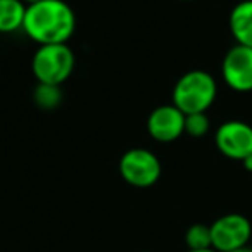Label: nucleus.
<instances>
[{"instance_id": "nucleus-1", "label": "nucleus", "mask_w": 252, "mask_h": 252, "mask_svg": "<svg viewBox=\"0 0 252 252\" xmlns=\"http://www.w3.org/2000/svg\"><path fill=\"white\" fill-rule=\"evenodd\" d=\"M76 28V16L64 0H40L26 7L23 32L38 45L67 43Z\"/></svg>"}, {"instance_id": "nucleus-2", "label": "nucleus", "mask_w": 252, "mask_h": 252, "mask_svg": "<svg viewBox=\"0 0 252 252\" xmlns=\"http://www.w3.org/2000/svg\"><path fill=\"white\" fill-rule=\"evenodd\" d=\"M218 85L213 74L202 69H193L185 73L173 88V104L183 114L207 112V109L216 100Z\"/></svg>"}, {"instance_id": "nucleus-3", "label": "nucleus", "mask_w": 252, "mask_h": 252, "mask_svg": "<svg viewBox=\"0 0 252 252\" xmlns=\"http://www.w3.org/2000/svg\"><path fill=\"white\" fill-rule=\"evenodd\" d=\"M74 54L67 43L40 45L32 61V69L38 83L63 85L74 71Z\"/></svg>"}, {"instance_id": "nucleus-4", "label": "nucleus", "mask_w": 252, "mask_h": 252, "mask_svg": "<svg viewBox=\"0 0 252 252\" xmlns=\"http://www.w3.org/2000/svg\"><path fill=\"white\" fill-rule=\"evenodd\" d=\"M161 161L149 149H130L119 159V175L128 185L149 189L161 178Z\"/></svg>"}, {"instance_id": "nucleus-5", "label": "nucleus", "mask_w": 252, "mask_h": 252, "mask_svg": "<svg viewBox=\"0 0 252 252\" xmlns=\"http://www.w3.org/2000/svg\"><path fill=\"white\" fill-rule=\"evenodd\" d=\"M252 237V224L244 214L228 213L211 224L213 249L218 252H231L247 247Z\"/></svg>"}, {"instance_id": "nucleus-6", "label": "nucleus", "mask_w": 252, "mask_h": 252, "mask_svg": "<svg viewBox=\"0 0 252 252\" xmlns=\"http://www.w3.org/2000/svg\"><path fill=\"white\" fill-rule=\"evenodd\" d=\"M214 142L218 151L228 159L244 161L252 156V126L238 119L224 121L216 130Z\"/></svg>"}, {"instance_id": "nucleus-7", "label": "nucleus", "mask_w": 252, "mask_h": 252, "mask_svg": "<svg viewBox=\"0 0 252 252\" xmlns=\"http://www.w3.org/2000/svg\"><path fill=\"white\" fill-rule=\"evenodd\" d=\"M223 80L235 92L252 90V49L235 45L226 52L221 64Z\"/></svg>"}, {"instance_id": "nucleus-8", "label": "nucleus", "mask_w": 252, "mask_h": 252, "mask_svg": "<svg viewBox=\"0 0 252 252\" xmlns=\"http://www.w3.org/2000/svg\"><path fill=\"white\" fill-rule=\"evenodd\" d=\"M147 130L161 144L175 142L185 133V114L175 104L159 105L149 114Z\"/></svg>"}, {"instance_id": "nucleus-9", "label": "nucleus", "mask_w": 252, "mask_h": 252, "mask_svg": "<svg viewBox=\"0 0 252 252\" xmlns=\"http://www.w3.org/2000/svg\"><path fill=\"white\" fill-rule=\"evenodd\" d=\"M230 32L237 45L252 49V0H242L230 12Z\"/></svg>"}, {"instance_id": "nucleus-10", "label": "nucleus", "mask_w": 252, "mask_h": 252, "mask_svg": "<svg viewBox=\"0 0 252 252\" xmlns=\"http://www.w3.org/2000/svg\"><path fill=\"white\" fill-rule=\"evenodd\" d=\"M26 7L23 0H0V33H14L23 30Z\"/></svg>"}, {"instance_id": "nucleus-11", "label": "nucleus", "mask_w": 252, "mask_h": 252, "mask_svg": "<svg viewBox=\"0 0 252 252\" xmlns=\"http://www.w3.org/2000/svg\"><path fill=\"white\" fill-rule=\"evenodd\" d=\"M33 100L43 111H54L63 102V92L59 85L38 83L33 90Z\"/></svg>"}, {"instance_id": "nucleus-12", "label": "nucleus", "mask_w": 252, "mask_h": 252, "mask_svg": "<svg viewBox=\"0 0 252 252\" xmlns=\"http://www.w3.org/2000/svg\"><path fill=\"white\" fill-rule=\"evenodd\" d=\"M185 244L189 251H202V249L213 247V238H211V224L195 223L187 230Z\"/></svg>"}, {"instance_id": "nucleus-13", "label": "nucleus", "mask_w": 252, "mask_h": 252, "mask_svg": "<svg viewBox=\"0 0 252 252\" xmlns=\"http://www.w3.org/2000/svg\"><path fill=\"white\" fill-rule=\"evenodd\" d=\"M211 128L209 118L206 112H193V114H185V133L193 138H200L207 135Z\"/></svg>"}, {"instance_id": "nucleus-14", "label": "nucleus", "mask_w": 252, "mask_h": 252, "mask_svg": "<svg viewBox=\"0 0 252 252\" xmlns=\"http://www.w3.org/2000/svg\"><path fill=\"white\" fill-rule=\"evenodd\" d=\"M242 164H244V168L247 169V171H252V156L245 158L244 161H242Z\"/></svg>"}, {"instance_id": "nucleus-15", "label": "nucleus", "mask_w": 252, "mask_h": 252, "mask_svg": "<svg viewBox=\"0 0 252 252\" xmlns=\"http://www.w3.org/2000/svg\"><path fill=\"white\" fill-rule=\"evenodd\" d=\"M231 252H252V247H242V249H237V251H231Z\"/></svg>"}, {"instance_id": "nucleus-16", "label": "nucleus", "mask_w": 252, "mask_h": 252, "mask_svg": "<svg viewBox=\"0 0 252 252\" xmlns=\"http://www.w3.org/2000/svg\"><path fill=\"white\" fill-rule=\"evenodd\" d=\"M187 252H218V251L211 247V249H202V251H187Z\"/></svg>"}, {"instance_id": "nucleus-17", "label": "nucleus", "mask_w": 252, "mask_h": 252, "mask_svg": "<svg viewBox=\"0 0 252 252\" xmlns=\"http://www.w3.org/2000/svg\"><path fill=\"white\" fill-rule=\"evenodd\" d=\"M26 5H32V4H36V2H40V0H23Z\"/></svg>"}, {"instance_id": "nucleus-18", "label": "nucleus", "mask_w": 252, "mask_h": 252, "mask_svg": "<svg viewBox=\"0 0 252 252\" xmlns=\"http://www.w3.org/2000/svg\"><path fill=\"white\" fill-rule=\"evenodd\" d=\"M182 2H190V0H182Z\"/></svg>"}]
</instances>
